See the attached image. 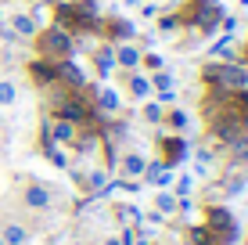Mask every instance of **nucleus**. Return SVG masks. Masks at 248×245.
<instances>
[{
  "instance_id": "9",
  "label": "nucleus",
  "mask_w": 248,
  "mask_h": 245,
  "mask_svg": "<svg viewBox=\"0 0 248 245\" xmlns=\"http://www.w3.org/2000/svg\"><path fill=\"white\" fill-rule=\"evenodd\" d=\"M140 177H148L151 184H158V188H166L173 177H169V166L166 163H144V173Z\"/></svg>"
},
{
  "instance_id": "25",
  "label": "nucleus",
  "mask_w": 248,
  "mask_h": 245,
  "mask_svg": "<svg viewBox=\"0 0 248 245\" xmlns=\"http://www.w3.org/2000/svg\"><path fill=\"white\" fill-rule=\"evenodd\" d=\"M148 245H151V242H148Z\"/></svg>"
},
{
  "instance_id": "22",
  "label": "nucleus",
  "mask_w": 248,
  "mask_h": 245,
  "mask_svg": "<svg viewBox=\"0 0 248 245\" xmlns=\"http://www.w3.org/2000/svg\"><path fill=\"white\" fill-rule=\"evenodd\" d=\"M101 245H123V242H119V238H105V242H101Z\"/></svg>"
},
{
  "instance_id": "3",
  "label": "nucleus",
  "mask_w": 248,
  "mask_h": 245,
  "mask_svg": "<svg viewBox=\"0 0 248 245\" xmlns=\"http://www.w3.org/2000/svg\"><path fill=\"white\" fill-rule=\"evenodd\" d=\"M29 76L40 83V87H50V83H58V76H54V62H47V58L32 62V65H29Z\"/></svg>"
},
{
  "instance_id": "14",
  "label": "nucleus",
  "mask_w": 248,
  "mask_h": 245,
  "mask_svg": "<svg viewBox=\"0 0 248 245\" xmlns=\"http://www.w3.org/2000/svg\"><path fill=\"white\" fill-rule=\"evenodd\" d=\"M108 33H112L115 40H123V44H126V40L133 36V25L126 22V18H115V22H108Z\"/></svg>"
},
{
  "instance_id": "7",
  "label": "nucleus",
  "mask_w": 248,
  "mask_h": 245,
  "mask_svg": "<svg viewBox=\"0 0 248 245\" xmlns=\"http://www.w3.org/2000/svg\"><path fill=\"white\" fill-rule=\"evenodd\" d=\"M162 148H166V166L184 163V159H187V145L180 137H162Z\"/></svg>"
},
{
  "instance_id": "20",
  "label": "nucleus",
  "mask_w": 248,
  "mask_h": 245,
  "mask_svg": "<svg viewBox=\"0 0 248 245\" xmlns=\"http://www.w3.org/2000/svg\"><path fill=\"white\" fill-rule=\"evenodd\" d=\"M140 62L148 65V69H155V72L162 69V58H158V54H140Z\"/></svg>"
},
{
  "instance_id": "12",
  "label": "nucleus",
  "mask_w": 248,
  "mask_h": 245,
  "mask_svg": "<svg viewBox=\"0 0 248 245\" xmlns=\"http://www.w3.org/2000/svg\"><path fill=\"white\" fill-rule=\"evenodd\" d=\"M144 163H148L144 155L126 151V155H123V173H126V177H140V173H144Z\"/></svg>"
},
{
  "instance_id": "17",
  "label": "nucleus",
  "mask_w": 248,
  "mask_h": 245,
  "mask_svg": "<svg viewBox=\"0 0 248 245\" xmlns=\"http://www.w3.org/2000/svg\"><path fill=\"white\" fill-rule=\"evenodd\" d=\"M15 98H18L15 83L11 80H0V105H15Z\"/></svg>"
},
{
  "instance_id": "8",
  "label": "nucleus",
  "mask_w": 248,
  "mask_h": 245,
  "mask_svg": "<svg viewBox=\"0 0 248 245\" xmlns=\"http://www.w3.org/2000/svg\"><path fill=\"white\" fill-rule=\"evenodd\" d=\"M11 33H15V36H36L40 22L32 18V15H15V18H11Z\"/></svg>"
},
{
  "instance_id": "24",
  "label": "nucleus",
  "mask_w": 248,
  "mask_h": 245,
  "mask_svg": "<svg viewBox=\"0 0 248 245\" xmlns=\"http://www.w3.org/2000/svg\"><path fill=\"white\" fill-rule=\"evenodd\" d=\"M0 245H4V242H0Z\"/></svg>"
},
{
  "instance_id": "11",
  "label": "nucleus",
  "mask_w": 248,
  "mask_h": 245,
  "mask_svg": "<svg viewBox=\"0 0 248 245\" xmlns=\"http://www.w3.org/2000/svg\"><path fill=\"white\" fill-rule=\"evenodd\" d=\"M126 87H130V98H137V101H148L151 98V80H148V76H140V72H133Z\"/></svg>"
},
{
  "instance_id": "10",
  "label": "nucleus",
  "mask_w": 248,
  "mask_h": 245,
  "mask_svg": "<svg viewBox=\"0 0 248 245\" xmlns=\"http://www.w3.org/2000/svg\"><path fill=\"white\" fill-rule=\"evenodd\" d=\"M93 98H97V108L101 112H119V90H112V87H101V90H93Z\"/></svg>"
},
{
  "instance_id": "23",
  "label": "nucleus",
  "mask_w": 248,
  "mask_h": 245,
  "mask_svg": "<svg viewBox=\"0 0 248 245\" xmlns=\"http://www.w3.org/2000/svg\"><path fill=\"white\" fill-rule=\"evenodd\" d=\"M0 25H4V22H0Z\"/></svg>"
},
{
  "instance_id": "6",
  "label": "nucleus",
  "mask_w": 248,
  "mask_h": 245,
  "mask_svg": "<svg viewBox=\"0 0 248 245\" xmlns=\"http://www.w3.org/2000/svg\"><path fill=\"white\" fill-rule=\"evenodd\" d=\"M148 80H151V90H158V98L162 101H173L176 94H173V87H176V83H173V76H169V72H155V76H148Z\"/></svg>"
},
{
  "instance_id": "13",
  "label": "nucleus",
  "mask_w": 248,
  "mask_h": 245,
  "mask_svg": "<svg viewBox=\"0 0 248 245\" xmlns=\"http://www.w3.org/2000/svg\"><path fill=\"white\" fill-rule=\"evenodd\" d=\"M93 62H97V72H101V76H108V72L115 69V54H112V47H101L97 54H93Z\"/></svg>"
},
{
  "instance_id": "1",
  "label": "nucleus",
  "mask_w": 248,
  "mask_h": 245,
  "mask_svg": "<svg viewBox=\"0 0 248 245\" xmlns=\"http://www.w3.org/2000/svg\"><path fill=\"white\" fill-rule=\"evenodd\" d=\"M36 47H40V54H44L47 62H65V58L72 54V33H65L62 25H54V29H47V33L36 36Z\"/></svg>"
},
{
  "instance_id": "4",
  "label": "nucleus",
  "mask_w": 248,
  "mask_h": 245,
  "mask_svg": "<svg viewBox=\"0 0 248 245\" xmlns=\"http://www.w3.org/2000/svg\"><path fill=\"white\" fill-rule=\"evenodd\" d=\"M112 54H115V65H123V69H137L140 65V50L133 44H115Z\"/></svg>"
},
{
  "instance_id": "19",
  "label": "nucleus",
  "mask_w": 248,
  "mask_h": 245,
  "mask_svg": "<svg viewBox=\"0 0 248 245\" xmlns=\"http://www.w3.org/2000/svg\"><path fill=\"white\" fill-rule=\"evenodd\" d=\"M144 119L148 123H162V105H144Z\"/></svg>"
},
{
  "instance_id": "18",
  "label": "nucleus",
  "mask_w": 248,
  "mask_h": 245,
  "mask_svg": "<svg viewBox=\"0 0 248 245\" xmlns=\"http://www.w3.org/2000/svg\"><path fill=\"white\" fill-rule=\"evenodd\" d=\"M158 213H176V195H158Z\"/></svg>"
},
{
  "instance_id": "16",
  "label": "nucleus",
  "mask_w": 248,
  "mask_h": 245,
  "mask_svg": "<svg viewBox=\"0 0 248 245\" xmlns=\"http://www.w3.org/2000/svg\"><path fill=\"white\" fill-rule=\"evenodd\" d=\"M87 188H90V191H105V188H108V170H93V173L87 177Z\"/></svg>"
},
{
  "instance_id": "21",
  "label": "nucleus",
  "mask_w": 248,
  "mask_h": 245,
  "mask_svg": "<svg viewBox=\"0 0 248 245\" xmlns=\"http://www.w3.org/2000/svg\"><path fill=\"white\" fill-rule=\"evenodd\" d=\"M187 191H191V177H184V180L176 184V195H187Z\"/></svg>"
},
{
  "instance_id": "5",
  "label": "nucleus",
  "mask_w": 248,
  "mask_h": 245,
  "mask_svg": "<svg viewBox=\"0 0 248 245\" xmlns=\"http://www.w3.org/2000/svg\"><path fill=\"white\" fill-rule=\"evenodd\" d=\"M32 234H29V227H22V224H4L0 227V242L4 245H25Z\"/></svg>"
},
{
  "instance_id": "2",
  "label": "nucleus",
  "mask_w": 248,
  "mask_h": 245,
  "mask_svg": "<svg viewBox=\"0 0 248 245\" xmlns=\"http://www.w3.org/2000/svg\"><path fill=\"white\" fill-rule=\"evenodd\" d=\"M22 202H25V209H32V213H47L50 202H54V195H50V188L44 180H29L22 188Z\"/></svg>"
},
{
  "instance_id": "15",
  "label": "nucleus",
  "mask_w": 248,
  "mask_h": 245,
  "mask_svg": "<svg viewBox=\"0 0 248 245\" xmlns=\"http://www.w3.org/2000/svg\"><path fill=\"white\" fill-rule=\"evenodd\" d=\"M166 123H169V130H187V123H191V119H187L184 108H173V112L166 115Z\"/></svg>"
}]
</instances>
